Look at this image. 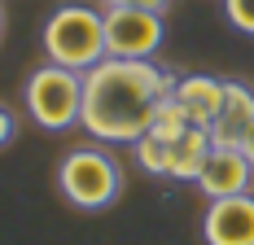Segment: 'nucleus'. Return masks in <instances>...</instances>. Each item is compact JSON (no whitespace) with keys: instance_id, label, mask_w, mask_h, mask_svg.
Instances as JSON below:
<instances>
[{"instance_id":"obj_1","label":"nucleus","mask_w":254,"mask_h":245,"mask_svg":"<svg viewBox=\"0 0 254 245\" xmlns=\"http://www.w3.org/2000/svg\"><path fill=\"white\" fill-rule=\"evenodd\" d=\"M176 92V74L158 61H127L101 57L83 70V114L79 127L92 140H140L153 127L158 105Z\"/></svg>"},{"instance_id":"obj_2","label":"nucleus","mask_w":254,"mask_h":245,"mask_svg":"<svg viewBox=\"0 0 254 245\" xmlns=\"http://www.w3.org/2000/svg\"><path fill=\"white\" fill-rule=\"evenodd\" d=\"M44 53L53 66L92 70L105 57V9L92 4H62L44 22Z\"/></svg>"},{"instance_id":"obj_3","label":"nucleus","mask_w":254,"mask_h":245,"mask_svg":"<svg viewBox=\"0 0 254 245\" xmlns=\"http://www.w3.org/2000/svg\"><path fill=\"white\" fill-rule=\"evenodd\" d=\"M57 188L79 210H105L123 193V171L105 149H70L57 167Z\"/></svg>"},{"instance_id":"obj_4","label":"nucleus","mask_w":254,"mask_h":245,"mask_svg":"<svg viewBox=\"0 0 254 245\" xmlns=\"http://www.w3.org/2000/svg\"><path fill=\"white\" fill-rule=\"evenodd\" d=\"M26 114L40 122L44 131H66L83 114V70L66 66H40L26 79Z\"/></svg>"},{"instance_id":"obj_5","label":"nucleus","mask_w":254,"mask_h":245,"mask_svg":"<svg viewBox=\"0 0 254 245\" xmlns=\"http://www.w3.org/2000/svg\"><path fill=\"white\" fill-rule=\"evenodd\" d=\"M162 35V13L153 9H105V57L153 61Z\"/></svg>"},{"instance_id":"obj_6","label":"nucleus","mask_w":254,"mask_h":245,"mask_svg":"<svg viewBox=\"0 0 254 245\" xmlns=\"http://www.w3.org/2000/svg\"><path fill=\"white\" fill-rule=\"evenodd\" d=\"M202 237L206 245H254V197L237 193L210 201L202 219Z\"/></svg>"},{"instance_id":"obj_7","label":"nucleus","mask_w":254,"mask_h":245,"mask_svg":"<svg viewBox=\"0 0 254 245\" xmlns=\"http://www.w3.org/2000/svg\"><path fill=\"white\" fill-rule=\"evenodd\" d=\"M250 180H254V167L241 149H228V145H215L210 158H206L202 175H197V188H202L210 201L219 197H237V193H250Z\"/></svg>"},{"instance_id":"obj_8","label":"nucleus","mask_w":254,"mask_h":245,"mask_svg":"<svg viewBox=\"0 0 254 245\" xmlns=\"http://www.w3.org/2000/svg\"><path fill=\"white\" fill-rule=\"evenodd\" d=\"M250 127H254V88L241 83V79H224V105H219V114L210 122V140L241 149Z\"/></svg>"},{"instance_id":"obj_9","label":"nucleus","mask_w":254,"mask_h":245,"mask_svg":"<svg viewBox=\"0 0 254 245\" xmlns=\"http://www.w3.org/2000/svg\"><path fill=\"white\" fill-rule=\"evenodd\" d=\"M176 101L184 105V114L193 127H210L219 105H224V79H210V74H184L176 79Z\"/></svg>"},{"instance_id":"obj_10","label":"nucleus","mask_w":254,"mask_h":245,"mask_svg":"<svg viewBox=\"0 0 254 245\" xmlns=\"http://www.w3.org/2000/svg\"><path fill=\"white\" fill-rule=\"evenodd\" d=\"M210 127H189L184 136L171 140V162H167V180H197L206 167V158H210Z\"/></svg>"},{"instance_id":"obj_11","label":"nucleus","mask_w":254,"mask_h":245,"mask_svg":"<svg viewBox=\"0 0 254 245\" xmlns=\"http://www.w3.org/2000/svg\"><path fill=\"white\" fill-rule=\"evenodd\" d=\"M136 162L149 175H167V162H171V140H162L158 131H145L136 140Z\"/></svg>"},{"instance_id":"obj_12","label":"nucleus","mask_w":254,"mask_h":245,"mask_svg":"<svg viewBox=\"0 0 254 245\" xmlns=\"http://www.w3.org/2000/svg\"><path fill=\"white\" fill-rule=\"evenodd\" d=\"M189 127H193V122H189L184 105H180V101H176V92H171V97L158 105V114H153V127H149V131H158L162 140H176V136H184Z\"/></svg>"},{"instance_id":"obj_13","label":"nucleus","mask_w":254,"mask_h":245,"mask_svg":"<svg viewBox=\"0 0 254 245\" xmlns=\"http://www.w3.org/2000/svg\"><path fill=\"white\" fill-rule=\"evenodd\" d=\"M228 26H237L241 35H254V0H224Z\"/></svg>"},{"instance_id":"obj_14","label":"nucleus","mask_w":254,"mask_h":245,"mask_svg":"<svg viewBox=\"0 0 254 245\" xmlns=\"http://www.w3.org/2000/svg\"><path fill=\"white\" fill-rule=\"evenodd\" d=\"M105 9H153V13H167L171 0H101Z\"/></svg>"},{"instance_id":"obj_15","label":"nucleus","mask_w":254,"mask_h":245,"mask_svg":"<svg viewBox=\"0 0 254 245\" xmlns=\"http://www.w3.org/2000/svg\"><path fill=\"white\" fill-rule=\"evenodd\" d=\"M9 140H13V114H9V110L0 105V149L9 145Z\"/></svg>"},{"instance_id":"obj_16","label":"nucleus","mask_w":254,"mask_h":245,"mask_svg":"<svg viewBox=\"0 0 254 245\" xmlns=\"http://www.w3.org/2000/svg\"><path fill=\"white\" fill-rule=\"evenodd\" d=\"M241 153L250 158V167H254V127H250V131H246V140H241Z\"/></svg>"},{"instance_id":"obj_17","label":"nucleus","mask_w":254,"mask_h":245,"mask_svg":"<svg viewBox=\"0 0 254 245\" xmlns=\"http://www.w3.org/2000/svg\"><path fill=\"white\" fill-rule=\"evenodd\" d=\"M0 35H4V9H0Z\"/></svg>"}]
</instances>
